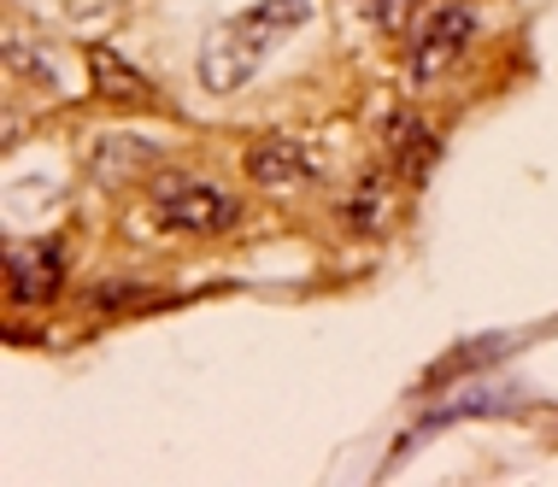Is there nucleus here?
<instances>
[{"label":"nucleus","instance_id":"423d86ee","mask_svg":"<svg viewBox=\"0 0 558 487\" xmlns=\"http://www.w3.org/2000/svg\"><path fill=\"white\" fill-rule=\"evenodd\" d=\"M88 77H95V95L112 100V106H154V83H147L142 71H130L112 48L88 53Z\"/></svg>","mask_w":558,"mask_h":487},{"label":"nucleus","instance_id":"39448f33","mask_svg":"<svg viewBox=\"0 0 558 487\" xmlns=\"http://www.w3.org/2000/svg\"><path fill=\"white\" fill-rule=\"evenodd\" d=\"M247 176L265 182V188H289V182H306L318 176V154L306 142H289V135H270L247 154Z\"/></svg>","mask_w":558,"mask_h":487},{"label":"nucleus","instance_id":"f03ea898","mask_svg":"<svg viewBox=\"0 0 558 487\" xmlns=\"http://www.w3.org/2000/svg\"><path fill=\"white\" fill-rule=\"evenodd\" d=\"M154 218L165 230H183V235H213L223 223H235V194H223L218 182L189 176V171H165L154 176Z\"/></svg>","mask_w":558,"mask_h":487},{"label":"nucleus","instance_id":"f257e3e1","mask_svg":"<svg viewBox=\"0 0 558 487\" xmlns=\"http://www.w3.org/2000/svg\"><path fill=\"white\" fill-rule=\"evenodd\" d=\"M312 19V0H259V7L235 12V19H223L206 29L201 41V83L213 88V95H235V88L253 83V71L265 65L270 41L289 36Z\"/></svg>","mask_w":558,"mask_h":487},{"label":"nucleus","instance_id":"7ed1b4c3","mask_svg":"<svg viewBox=\"0 0 558 487\" xmlns=\"http://www.w3.org/2000/svg\"><path fill=\"white\" fill-rule=\"evenodd\" d=\"M476 29V12L464 7V0H447V7H429L424 29L412 36V59H405V71H412V83H435L452 59L464 53V41H471Z\"/></svg>","mask_w":558,"mask_h":487},{"label":"nucleus","instance_id":"6e6552de","mask_svg":"<svg viewBox=\"0 0 558 487\" xmlns=\"http://www.w3.org/2000/svg\"><path fill=\"white\" fill-rule=\"evenodd\" d=\"M365 7V19L376 29H400V24H412V0H359Z\"/></svg>","mask_w":558,"mask_h":487},{"label":"nucleus","instance_id":"20e7f679","mask_svg":"<svg viewBox=\"0 0 558 487\" xmlns=\"http://www.w3.org/2000/svg\"><path fill=\"white\" fill-rule=\"evenodd\" d=\"M59 282H65V247L59 241H12L7 247L12 300H53Z\"/></svg>","mask_w":558,"mask_h":487},{"label":"nucleus","instance_id":"0eeeda50","mask_svg":"<svg viewBox=\"0 0 558 487\" xmlns=\"http://www.w3.org/2000/svg\"><path fill=\"white\" fill-rule=\"evenodd\" d=\"M388 159L400 165V176L424 182L429 165H435V135L417 124L412 112H395V118H388Z\"/></svg>","mask_w":558,"mask_h":487}]
</instances>
